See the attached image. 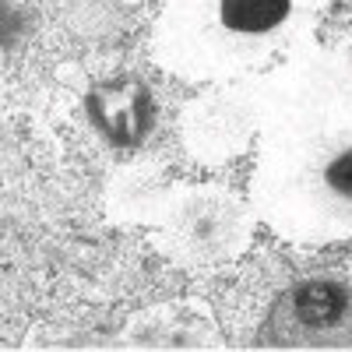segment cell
Masks as SVG:
<instances>
[{"instance_id":"obj_1","label":"cell","mask_w":352,"mask_h":352,"mask_svg":"<svg viewBox=\"0 0 352 352\" xmlns=\"http://www.w3.org/2000/svg\"><path fill=\"white\" fill-rule=\"evenodd\" d=\"M254 212L278 236L320 247L352 236V74L314 56L268 85L257 138Z\"/></svg>"},{"instance_id":"obj_2","label":"cell","mask_w":352,"mask_h":352,"mask_svg":"<svg viewBox=\"0 0 352 352\" xmlns=\"http://www.w3.org/2000/svg\"><path fill=\"white\" fill-rule=\"evenodd\" d=\"M320 8L324 0H166L152 50L187 81H236L296 50Z\"/></svg>"},{"instance_id":"obj_3","label":"cell","mask_w":352,"mask_h":352,"mask_svg":"<svg viewBox=\"0 0 352 352\" xmlns=\"http://www.w3.org/2000/svg\"><path fill=\"white\" fill-rule=\"evenodd\" d=\"M254 215L247 201L226 187H176L148 212L159 247L190 272H215L232 264L254 236Z\"/></svg>"},{"instance_id":"obj_4","label":"cell","mask_w":352,"mask_h":352,"mask_svg":"<svg viewBox=\"0 0 352 352\" xmlns=\"http://www.w3.org/2000/svg\"><path fill=\"white\" fill-rule=\"evenodd\" d=\"M268 116V85L254 92H219L187 109L184 116V144L190 155L204 162H222L240 155L254 134L261 138Z\"/></svg>"},{"instance_id":"obj_5","label":"cell","mask_w":352,"mask_h":352,"mask_svg":"<svg viewBox=\"0 0 352 352\" xmlns=\"http://www.w3.org/2000/svg\"><path fill=\"white\" fill-rule=\"evenodd\" d=\"M345 67H349V74H352V60H345Z\"/></svg>"}]
</instances>
